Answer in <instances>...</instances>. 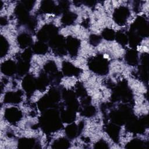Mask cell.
I'll return each mask as SVG.
<instances>
[{"instance_id": "obj_1", "label": "cell", "mask_w": 149, "mask_h": 149, "mask_svg": "<svg viewBox=\"0 0 149 149\" xmlns=\"http://www.w3.org/2000/svg\"><path fill=\"white\" fill-rule=\"evenodd\" d=\"M89 68L94 73L104 75L108 73V63L104 57L97 56L90 61Z\"/></svg>"}, {"instance_id": "obj_2", "label": "cell", "mask_w": 149, "mask_h": 149, "mask_svg": "<svg viewBox=\"0 0 149 149\" xmlns=\"http://www.w3.org/2000/svg\"><path fill=\"white\" fill-rule=\"evenodd\" d=\"M130 10L126 6H119L113 13V19L116 24L119 26L125 25L130 17Z\"/></svg>"}, {"instance_id": "obj_3", "label": "cell", "mask_w": 149, "mask_h": 149, "mask_svg": "<svg viewBox=\"0 0 149 149\" xmlns=\"http://www.w3.org/2000/svg\"><path fill=\"white\" fill-rule=\"evenodd\" d=\"M22 118V112L16 107H10L4 110V119L10 124L17 123Z\"/></svg>"}, {"instance_id": "obj_4", "label": "cell", "mask_w": 149, "mask_h": 149, "mask_svg": "<svg viewBox=\"0 0 149 149\" xmlns=\"http://www.w3.org/2000/svg\"><path fill=\"white\" fill-rule=\"evenodd\" d=\"M23 93L20 90L9 91L4 95V103L8 104H17L22 101Z\"/></svg>"}, {"instance_id": "obj_5", "label": "cell", "mask_w": 149, "mask_h": 149, "mask_svg": "<svg viewBox=\"0 0 149 149\" xmlns=\"http://www.w3.org/2000/svg\"><path fill=\"white\" fill-rule=\"evenodd\" d=\"M22 87L28 95H31L37 88L36 80L31 75L26 76L23 80Z\"/></svg>"}, {"instance_id": "obj_6", "label": "cell", "mask_w": 149, "mask_h": 149, "mask_svg": "<svg viewBox=\"0 0 149 149\" xmlns=\"http://www.w3.org/2000/svg\"><path fill=\"white\" fill-rule=\"evenodd\" d=\"M1 72L6 76H12L17 72V65L12 60H7L1 65Z\"/></svg>"}, {"instance_id": "obj_7", "label": "cell", "mask_w": 149, "mask_h": 149, "mask_svg": "<svg viewBox=\"0 0 149 149\" xmlns=\"http://www.w3.org/2000/svg\"><path fill=\"white\" fill-rule=\"evenodd\" d=\"M62 69L63 74L66 76H76L80 73V69L69 62H63L62 64Z\"/></svg>"}, {"instance_id": "obj_8", "label": "cell", "mask_w": 149, "mask_h": 149, "mask_svg": "<svg viewBox=\"0 0 149 149\" xmlns=\"http://www.w3.org/2000/svg\"><path fill=\"white\" fill-rule=\"evenodd\" d=\"M80 46L79 40L74 37H69L66 42V50L72 56H76L77 54Z\"/></svg>"}, {"instance_id": "obj_9", "label": "cell", "mask_w": 149, "mask_h": 149, "mask_svg": "<svg viewBox=\"0 0 149 149\" xmlns=\"http://www.w3.org/2000/svg\"><path fill=\"white\" fill-rule=\"evenodd\" d=\"M17 42L20 48L23 49H27L32 44V38L29 34L22 33L17 37Z\"/></svg>"}, {"instance_id": "obj_10", "label": "cell", "mask_w": 149, "mask_h": 149, "mask_svg": "<svg viewBox=\"0 0 149 149\" xmlns=\"http://www.w3.org/2000/svg\"><path fill=\"white\" fill-rule=\"evenodd\" d=\"M57 5L51 1H44L41 2V10L45 13H55L56 11Z\"/></svg>"}, {"instance_id": "obj_11", "label": "cell", "mask_w": 149, "mask_h": 149, "mask_svg": "<svg viewBox=\"0 0 149 149\" xmlns=\"http://www.w3.org/2000/svg\"><path fill=\"white\" fill-rule=\"evenodd\" d=\"M107 132L108 136H110L113 140L116 141L118 139L120 129L119 126L116 124H109L107 127Z\"/></svg>"}, {"instance_id": "obj_12", "label": "cell", "mask_w": 149, "mask_h": 149, "mask_svg": "<svg viewBox=\"0 0 149 149\" xmlns=\"http://www.w3.org/2000/svg\"><path fill=\"white\" fill-rule=\"evenodd\" d=\"M33 51L37 54L38 55H44L48 51V46L45 43V42H42L39 41L37 42L33 47Z\"/></svg>"}, {"instance_id": "obj_13", "label": "cell", "mask_w": 149, "mask_h": 149, "mask_svg": "<svg viewBox=\"0 0 149 149\" xmlns=\"http://www.w3.org/2000/svg\"><path fill=\"white\" fill-rule=\"evenodd\" d=\"M125 59L130 65H135L138 62V55L136 51L133 49L128 51L126 54Z\"/></svg>"}, {"instance_id": "obj_14", "label": "cell", "mask_w": 149, "mask_h": 149, "mask_svg": "<svg viewBox=\"0 0 149 149\" xmlns=\"http://www.w3.org/2000/svg\"><path fill=\"white\" fill-rule=\"evenodd\" d=\"M9 49V44L5 37L1 35L0 40V55L1 57L5 56Z\"/></svg>"}, {"instance_id": "obj_15", "label": "cell", "mask_w": 149, "mask_h": 149, "mask_svg": "<svg viewBox=\"0 0 149 149\" xmlns=\"http://www.w3.org/2000/svg\"><path fill=\"white\" fill-rule=\"evenodd\" d=\"M76 18V15L75 13H72L71 12H66L64 13L63 16L62 17L61 22L62 24L67 26V25H71L73 24Z\"/></svg>"}, {"instance_id": "obj_16", "label": "cell", "mask_w": 149, "mask_h": 149, "mask_svg": "<svg viewBox=\"0 0 149 149\" xmlns=\"http://www.w3.org/2000/svg\"><path fill=\"white\" fill-rule=\"evenodd\" d=\"M80 126H77V125L74 124H70L68 125L65 129L66 133L68 136H69L70 138H74L75 137L78 132H79Z\"/></svg>"}, {"instance_id": "obj_17", "label": "cell", "mask_w": 149, "mask_h": 149, "mask_svg": "<svg viewBox=\"0 0 149 149\" xmlns=\"http://www.w3.org/2000/svg\"><path fill=\"white\" fill-rule=\"evenodd\" d=\"M115 34L116 33L115 31L109 28H106L104 29V30L102 32V37L106 40L108 41H112L115 38Z\"/></svg>"}, {"instance_id": "obj_18", "label": "cell", "mask_w": 149, "mask_h": 149, "mask_svg": "<svg viewBox=\"0 0 149 149\" xmlns=\"http://www.w3.org/2000/svg\"><path fill=\"white\" fill-rule=\"evenodd\" d=\"M115 38L117 41V42L122 45H125L128 42V37H127L126 34L123 32L116 33Z\"/></svg>"}, {"instance_id": "obj_19", "label": "cell", "mask_w": 149, "mask_h": 149, "mask_svg": "<svg viewBox=\"0 0 149 149\" xmlns=\"http://www.w3.org/2000/svg\"><path fill=\"white\" fill-rule=\"evenodd\" d=\"M95 113V109L94 107L88 105L86 107L83 111V115L86 117H91L93 116Z\"/></svg>"}, {"instance_id": "obj_20", "label": "cell", "mask_w": 149, "mask_h": 149, "mask_svg": "<svg viewBox=\"0 0 149 149\" xmlns=\"http://www.w3.org/2000/svg\"><path fill=\"white\" fill-rule=\"evenodd\" d=\"M90 42L93 45H98V43L100 42V37L97 35L93 34L90 37Z\"/></svg>"}, {"instance_id": "obj_21", "label": "cell", "mask_w": 149, "mask_h": 149, "mask_svg": "<svg viewBox=\"0 0 149 149\" xmlns=\"http://www.w3.org/2000/svg\"><path fill=\"white\" fill-rule=\"evenodd\" d=\"M7 23V19L5 18V17H1V25H6Z\"/></svg>"}]
</instances>
